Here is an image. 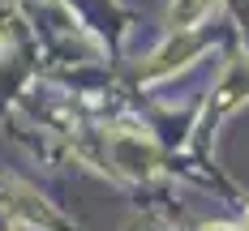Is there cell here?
Wrapping results in <instances>:
<instances>
[{"instance_id":"7a4b0ae2","label":"cell","mask_w":249,"mask_h":231,"mask_svg":"<svg viewBox=\"0 0 249 231\" xmlns=\"http://www.w3.org/2000/svg\"><path fill=\"white\" fill-rule=\"evenodd\" d=\"M13 227H18V223H13V214H9L4 201H0V231H13Z\"/></svg>"},{"instance_id":"6da1fadb","label":"cell","mask_w":249,"mask_h":231,"mask_svg":"<svg viewBox=\"0 0 249 231\" xmlns=\"http://www.w3.org/2000/svg\"><path fill=\"white\" fill-rule=\"evenodd\" d=\"M206 13H211V0H172V4H168V26L194 30Z\"/></svg>"},{"instance_id":"3957f363","label":"cell","mask_w":249,"mask_h":231,"mask_svg":"<svg viewBox=\"0 0 249 231\" xmlns=\"http://www.w3.org/2000/svg\"><path fill=\"white\" fill-rule=\"evenodd\" d=\"M202 231H249V227H228V223H211V227H202Z\"/></svg>"},{"instance_id":"277c9868","label":"cell","mask_w":249,"mask_h":231,"mask_svg":"<svg viewBox=\"0 0 249 231\" xmlns=\"http://www.w3.org/2000/svg\"><path fill=\"white\" fill-rule=\"evenodd\" d=\"M245 227H249V214H245Z\"/></svg>"}]
</instances>
